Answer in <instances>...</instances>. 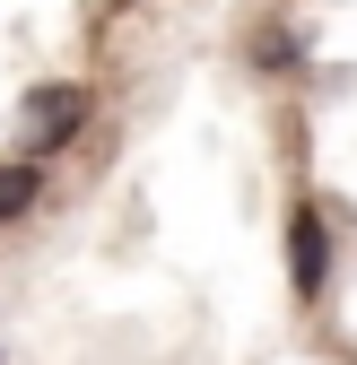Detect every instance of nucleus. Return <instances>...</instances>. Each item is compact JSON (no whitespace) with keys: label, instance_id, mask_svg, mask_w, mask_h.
Returning <instances> with one entry per match:
<instances>
[{"label":"nucleus","instance_id":"f257e3e1","mask_svg":"<svg viewBox=\"0 0 357 365\" xmlns=\"http://www.w3.org/2000/svg\"><path fill=\"white\" fill-rule=\"evenodd\" d=\"M79 122H87V87H26V105H18L26 148H70Z\"/></svg>","mask_w":357,"mask_h":365},{"label":"nucleus","instance_id":"f03ea898","mask_svg":"<svg viewBox=\"0 0 357 365\" xmlns=\"http://www.w3.org/2000/svg\"><path fill=\"white\" fill-rule=\"evenodd\" d=\"M288 269H296V296H323L331 244H323V217H314V209H296V226H288Z\"/></svg>","mask_w":357,"mask_h":365},{"label":"nucleus","instance_id":"7ed1b4c3","mask_svg":"<svg viewBox=\"0 0 357 365\" xmlns=\"http://www.w3.org/2000/svg\"><path fill=\"white\" fill-rule=\"evenodd\" d=\"M35 200H44V174H35L26 157H9V165H0V226H18Z\"/></svg>","mask_w":357,"mask_h":365}]
</instances>
